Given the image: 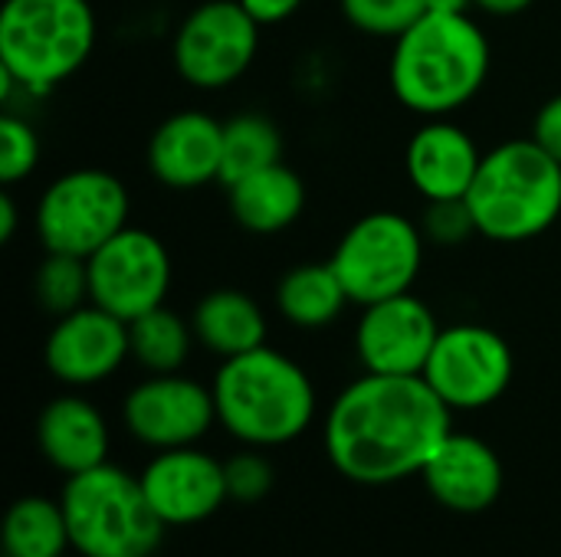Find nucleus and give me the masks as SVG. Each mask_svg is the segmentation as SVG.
I'll list each match as a JSON object with an SVG mask.
<instances>
[{
  "label": "nucleus",
  "mask_w": 561,
  "mask_h": 557,
  "mask_svg": "<svg viewBox=\"0 0 561 557\" xmlns=\"http://www.w3.org/2000/svg\"><path fill=\"white\" fill-rule=\"evenodd\" d=\"M450 407L421 374H365L325 420V453L352 483L385 486L424 473L450 437Z\"/></svg>",
  "instance_id": "1"
},
{
  "label": "nucleus",
  "mask_w": 561,
  "mask_h": 557,
  "mask_svg": "<svg viewBox=\"0 0 561 557\" xmlns=\"http://www.w3.org/2000/svg\"><path fill=\"white\" fill-rule=\"evenodd\" d=\"M490 43L483 30L454 10H427L394 39L391 89L417 115L440 118L467 105L486 82Z\"/></svg>",
  "instance_id": "2"
},
{
  "label": "nucleus",
  "mask_w": 561,
  "mask_h": 557,
  "mask_svg": "<svg viewBox=\"0 0 561 557\" xmlns=\"http://www.w3.org/2000/svg\"><path fill=\"white\" fill-rule=\"evenodd\" d=\"M217 420L250 446H279L296 440L316 414L309 374L273 348H253L227 358L214 378Z\"/></svg>",
  "instance_id": "3"
},
{
  "label": "nucleus",
  "mask_w": 561,
  "mask_h": 557,
  "mask_svg": "<svg viewBox=\"0 0 561 557\" xmlns=\"http://www.w3.org/2000/svg\"><path fill=\"white\" fill-rule=\"evenodd\" d=\"M477 233L496 243H523L546 233L561 213V161L536 138H519L483 154L467 190Z\"/></svg>",
  "instance_id": "4"
},
{
  "label": "nucleus",
  "mask_w": 561,
  "mask_h": 557,
  "mask_svg": "<svg viewBox=\"0 0 561 557\" xmlns=\"http://www.w3.org/2000/svg\"><path fill=\"white\" fill-rule=\"evenodd\" d=\"M69 542L82 557H151L164 522L151 509L141 479L118 466H95L69 476L62 489Z\"/></svg>",
  "instance_id": "5"
},
{
  "label": "nucleus",
  "mask_w": 561,
  "mask_h": 557,
  "mask_svg": "<svg viewBox=\"0 0 561 557\" xmlns=\"http://www.w3.org/2000/svg\"><path fill=\"white\" fill-rule=\"evenodd\" d=\"M95 46L89 0H7L0 10V66L13 82L46 92L69 79Z\"/></svg>",
  "instance_id": "6"
},
{
  "label": "nucleus",
  "mask_w": 561,
  "mask_h": 557,
  "mask_svg": "<svg viewBox=\"0 0 561 557\" xmlns=\"http://www.w3.org/2000/svg\"><path fill=\"white\" fill-rule=\"evenodd\" d=\"M128 190L99 167L56 177L36 204V236L46 253L89 259L128 223Z\"/></svg>",
  "instance_id": "7"
},
{
  "label": "nucleus",
  "mask_w": 561,
  "mask_h": 557,
  "mask_svg": "<svg viewBox=\"0 0 561 557\" xmlns=\"http://www.w3.org/2000/svg\"><path fill=\"white\" fill-rule=\"evenodd\" d=\"M424 259V233L401 213L362 217L335 246L332 266L358 305H375L411 292Z\"/></svg>",
  "instance_id": "8"
},
{
  "label": "nucleus",
  "mask_w": 561,
  "mask_h": 557,
  "mask_svg": "<svg viewBox=\"0 0 561 557\" xmlns=\"http://www.w3.org/2000/svg\"><path fill=\"white\" fill-rule=\"evenodd\" d=\"M89 302L122 322L164 305L171 286V259L164 243L138 227H125L89 259Z\"/></svg>",
  "instance_id": "9"
},
{
  "label": "nucleus",
  "mask_w": 561,
  "mask_h": 557,
  "mask_svg": "<svg viewBox=\"0 0 561 557\" xmlns=\"http://www.w3.org/2000/svg\"><path fill=\"white\" fill-rule=\"evenodd\" d=\"M260 46V23L240 0H207L184 16L174 36V66L194 89L237 82Z\"/></svg>",
  "instance_id": "10"
},
{
  "label": "nucleus",
  "mask_w": 561,
  "mask_h": 557,
  "mask_svg": "<svg viewBox=\"0 0 561 557\" xmlns=\"http://www.w3.org/2000/svg\"><path fill=\"white\" fill-rule=\"evenodd\" d=\"M421 378L450 410H480L510 387L513 351L493 328L454 325L437 335Z\"/></svg>",
  "instance_id": "11"
},
{
  "label": "nucleus",
  "mask_w": 561,
  "mask_h": 557,
  "mask_svg": "<svg viewBox=\"0 0 561 557\" xmlns=\"http://www.w3.org/2000/svg\"><path fill=\"white\" fill-rule=\"evenodd\" d=\"M214 420V391L181 374H154L125 401V423L131 437L154 450L191 446L210 430Z\"/></svg>",
  "instance_id": "12"
},
{
  "label": "nucleus",
  "mask_w": 561,
  "mask_h": 557,
  "mask_svg": "<svg viewBox=\"0 0 561 557\" xmlns=\"http://www.w3.org/2000/svg\"><path fill=\"white\" fill-rule=\"evenodd\" d=\"M434 312L411 292L365 305L355 348L371 374H424L437 345Z\"/></svg>",
  "instance_id": "13"
},
{
  "label": "nucleus",
  "mask_w": 561,
  "mask_h": 557,
  "mask_svg": "<svg viewBox=\"0 0 561 557\" xmlns=\"http://www.w3.org/2000/svg\"><path fill=\"white\" fill-rule=\"evenodd\" d=\"M131 355L128 322L115 318L99 305H82L62 315L43 348L46 368L53 378L66 384H95L118 371V364Z\"/></svg>",
  "instance_id": "14"
},
{
  "label": "nucleus",
  "mask_w": 561,
  "mask_h": 557,
  "mask_svg": "<svg viewBox=\"0 0 561 557\" xmlns=\"http://www.w3.org/2000/svg\"><path fill=\"white\" fill-rule=\"evenodd\" d=\"M141 486L164 525H197L230 499L224 466L191 446L161 450L141 473Z\"/></svg>",
  "instance_id": "15"
},
{
  "label": "nucleus",
  "mask_w": 561,
  "mask_h": 557,
  "mask_svg": "<svg viewBox=\"0 0 561 557\" xmlns=\"http://www.w3.org/2000/svg\"><path fill=\"white\" fill-rule=\"evenodd\" d=\"M224 125L204 112H178L164 118L148 141L151 174L174 190H194L220 181Z\"/></svg>",
  "instance_id": "16"
},
{
  "label": "nucleus",
  "mask_w": 561,
  "mask_h": 557,
  "mask_svg": "<svg viewBox=\"0 0 561 557\" xmlns=\"http://www.w3.org/2000/svg\"><path fill=\"white\" fill-rule=\"evenodd\" d=\"M431 496L454 512H483L500 499L503 463L483 440L450 433L424 466Z\"/></svg>",
  "instance_id": "17"
},
{
  "label": "nucleus",
  "mask_w": 561,
  "mask_h": 557,
  "mask_svg": "<svg viewBox=\"0 0 561 557\" xmlns=\"http://www.w3.org/2000/svg\"><path fill=\"white\" fill-rule=\"evenodd\" d=\"M404 164H408L411 184L431 204L434 200H463L467 190L473 187L483 154L463 128L434 118L431 125L414 131Z\"/></svg>",
  "instance_id": "18"
},
{
  "label": "nucleus",
  "mask_w": 561,
  "mask_h": 557,
  "mask_svg": "<svg viewBox=\"0 0 561 557\" xmlns=\"http://www.w3.org/2000/svg\"><path fill=\"white\" fill-rule=\"evenodd\" d=\"M36 440L43 456L69 476L95 469L108 456V427L82 397H56L46 404L36 423Z\"/></svg>",
  "instance_id": "19"
},
{
  "label": "nucleus",
  "mask_w": 561,
  "mask_h": 557,
  "mask_svg": "<svg viewBox=\"0 0 561 557\" xmlns=\"http://www.w3.org/2000/svg\"><path fill=\"white\" fill-rule=\"evenodd\" d=\"M227 190L233 220L250 233H279L296 223L306 207V187L283 161L237 181Z\"/></svg>",
  "instance_id": "20"
},
{
  "label": "nucleus",
  "mask_w": 561,
  "mask_h": 557,
  "mask_svg": "<svg viewBox=\"0 0 561 557\" xmlns=\"http://www.w3.org/2000/svg\"><path fill=\"white\" fill-rule=\"evenodd\" d=\"M194 338L220 355V358H237L253 348H263L266 341V315L263 309L237 289H217L204 295L194 309L191 318Z\"/></svg>",
  "instance_id": "21"
},
{
  "label": "nucleus",
  "mask_w": 561,
  "mask_h": 557,
  "mask_svg": "<svg viewBox=\"0 0 561 557\" xmlns=\"http://www.w3.org/2000/svg\"><path fill=\"white\" fill-rule=\"evenodd\" d=\"M348 302L352 299H348L332 259L296 266L293 272L283 276V282L276 289V305H279L283 318L299 328L332 325Z\"/></svg>",
  "instance_id": "22"
},
{
  "label": "nucleus",
  "mask_w": 561,
  "mask_h": 557,
  "mask_svg": "<svg viewBox=\"0 0 561 557\" xmlns=\"http://www.w3.org/2000/svg\"><path fill=\"white\" fill-rule=\"evenodd\" d=\"M66 545L72 542L62 506H53L39 496H26L10 509L3 525L7 557H62Z\"/></svg>",
  "instance_id": "23"
},
{
  "label": "nucleus",
  "mask_w": 561,
  "mask_h": 557,
  "mask_svg": "<svg viewBox=\"0 0 561 557\" xmlns=\"http://www.w3.org/2000/svg\"><path fill=\"white\" fill-rule=\"evenodd\" d=\"M279 161H283V135L270 118L237 115L224 125V158H220L224 187H233L237 181Z\"/></svg>",
  "instance_id": "24"
},
{
  "label": "nucleus",
  "mask_w": 561,
  "mask_h": 557,
  "mask_svg": "<svg viewBox=\"0 0 561 557\" xmlns=\"http://www.w3.org/2000/svg\"><path fill=\"white\" fill-rule=\"evenodd\" d=\"M128 335H131V355L141 368H148L151 374H178L191 355L194 328L178 312L158 305L141 318H135L128 325Z\"/></svg>",
  "instance_id": "25"
},
{
  "label": "nucleus",
  "mask_w": 561,
  "mask_h": 557,
  "mask_svg": "<svg viewBox=\"0 0 561 557\" xmlns=\"http://www.w3.org/2000/svg\"><path fill=\"white\" fill-rule=\"evenodd\" d=\"M33 295L56 318L82 309V302L89 299V266H85V259L62 256V253H46V259L39 263L36 279H33Z\"/></svg>",
  "instance_id": "26"
},
{
  "label": "nucleus",
  "mask_w": 561,
  "mask_h": 557,
  "mask_svg": "<svg viewBox=\"0 0 561 557\" xmlns=\"http://www.w3.org/2000/svg\"><path fill=\"white\" fill-rule=\"evenodd\" d=\"M427 10V0H342V13L355 30L388 39L408 33Z\"/></svg>",
  "instance_id": "27"
},
{
  "label": "nucleus",
  "mask_w": 561,
  "mask_h": 557,
  "mask_svg": "<svg viewBox=\"0 0 561 557\" xmlns=\"http://www.w3.org/2000/svg\"><path fill=\"white\" fill-rule=\"evenodd\" d=\"M36 164H39L36 131L16 115H3L0 118V181L16 184L26 174H33Z\"/></svg>",
  "instance_id": "28"
},
{
  "label": "nucleus",
  "mask_w": 561,
  "mask_h": 557,
  "mask_svg": "<svg viewBox=\"0 0 561 557\" xmlns=\"http://www.w3.org/2000/svg\"><path fill=\"white\" fill-rule=\"evenodd\" d=\"M227 492L230 499L237 502H260L270 489H273V469L263 456L256 453H243V456H233L227 466Z\"/></svg>",
  "instance_id": "29"
},
{
  "label": "nucleus",
  "mask_w": 561,
  "mask_h": 557,
  "mask_svg": "<svg viewBox=\"0 0 561 557\" xmlns=\"http://www.w3.org/2000/svg\"><path fill=\"white\" fill-rule=\"evenodd\" d=\"M424 233L437 243H463L470 233H477L467 200H434L424 220Z\"/></svg>",
  "instance_id": "30"
},
{
  "label": "nucleus",
  "mask_w": 561,
  "mask_h": 557,
  "mask_svg": "<svg viewBox=\"0 0 561 557\" xmlns=\"http://www.w3.org/2000/svg\"><path fill=\"white\" fill-rule=\"evenodd\" d=\"M533 138L556 158L561 161V95L549 98L539 115H536V125H533Z\"/></svg>",
  "instance_id": "31"
},
{
  "label": "nucleus",
  "mask_w": 561,
  "mask_h": 557,
  "mask_svg": "<svg viewBox=\"0 0 561 557\" xmlns=\"http://www.w3.org/2000/svg\"><path fill=\"white\" fill-rule=\"evenodd\" d=\"M240 3L260 26H266V23H279V20L293 16L302 0H240Z\"/></svg>",
  "instance_id": "32"
},
{
  "label": "nucleus",
  "mask_w": 561,
  "mask_h": 557,
  "mask_svg": "<svg viewBox=\"0 0 561 557\" xmlns=\"http://www.w3.org/2000/svg\"><path fill=\"white\" fill-rule=\"evenodd\" d=\"M16 230V204L10 194H0V243H10Z\"/></svg>",
  "instance_id": "33"
},
{
  "label": "nucleus",
  "mask_w": 561,
  "mask_h": 557,
  "mask_svg": "<svg viewBox=\"0 0 561 557\" xmlns=\"http://www.w3.org/2000/svg\"><path fill=\"white\" fill-rule=\"evenodd\" d=\"M477 7H483L486 13H496V16H513V13H523L533 0H473Z\"/></svg>",
  "instance_id": "34"
},
{
  "label": "nucleus",
  "mask_w": 561,
  "mask_h": 557,
  "mask_svg": "<svg viewBox=\"0 0 561 557\" xmlns=\"http://www.w3.org/2000/svg\"><path fill=\"white\" fill-rule=\"evenodd\" d=\"M470 3H473V0H427L431 10H454V13H467Z\"/></svg>",
  "instance_id": "35"
}]
</instances>
